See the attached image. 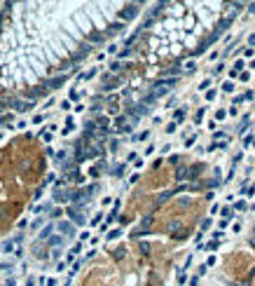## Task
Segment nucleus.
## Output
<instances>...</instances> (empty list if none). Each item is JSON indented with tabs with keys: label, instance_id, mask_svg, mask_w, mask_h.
<instances>
[{
	"label": "nucleus",
	"instance_id": "ddd939ff",
	"mask_svg": "<svg viewBox=\"0 0 255 286\" xmlns=\"http://www.w3.org/2000/svg\"><path fill=\"white\" fill-rule=\"evenodd\" d=\"M222 89H225V92H234V82H232V80H227V82L222 84Z\"/></svg>",
	"mask_w": 255,
	"mask_h": 286
},
{
	"label": "nucleus",
	"instance_id": "2f4dec72",
	"mask_svg": "<svg viewBox=\"0 0 255 286\" xmlns=\"http://www.w3.org/2000/svg\"><path fill=\"white\" fill-rule=\"evenodd\" d=\"M187 286H197V277H194V279H190V284H187Z\"/></svg>",
	"mask_w": 255,
	"mask_h": 286
},
{
	"label": "nucleus",
	"instance_id": "0eeeda50",
	"mask_svg": "<svg viewBox=\"0 0 255 286\" xmlns=\"http://www.w3.org/2000/svg\"><path fill=\"white\" fill-rule=\"evenodd\" d=\"M218 246H220V242H218V239H213V242H208V244H206L204 249H208V251H215Z\"/></svg>",
	"mask_w": 255,
	"mask_h": 286
},
{
	"label": "nucleus",
	"instance_id": "f3484780",
	"mask_svg": "<svg viewBox=\"0 0 255 286\" xmlns=\"http://www.w3.org/2000/svg\"><path fill=\"white\" fill-rule=\"evenodd\" d=\"M208 227H211V218H204V221H201V232L208 230Z\"/></svg>",
	"mask_w": 255,
	"mask_h": 286
},
{
	"label": "nucleus",
	"instance_id": "4be33fe9",
	"mask_svg": "<svg viewBox=\"0 0 255 286\" xmlns=\"http://www.w3.org/2000/svg\"><path fill=\"white\" fill-rule=\"evenodd\" d=\"M239 80H241V82H248V80H250V75L243 70V73H239Z\"/></svg>",
	"mask_w": 255,
	"mask_h": 286
},
{
	"label": "nucleus",
	"instance_id": "f8f14e48",
	"mask_svg": "<svg viewBox=\"0 0 255 286\" xmlns=\"http://www.w3.org/2000/svg\"><path fill=\"white\" fill-rule=\"evenodd\" d=\"M225 117H227V110H218V113H215V120H218V122H222Z\"/></svg>",
	"mask_w": 255,
	"mask_h": 286
},
{
	"label": "nucleus",
	"instance_id": "393cba45",
	"mask_svg": "<svg viewBox=\"0 0 255 286\" xmlns=\"http://www.w3.org/2000/svg\"><path fill=\"white\" fill-rule=\"evenodd\" d=\"M185 281H187V274L180 272V274H178V284H185Z\"/></svg>",
	"mask_w": 255,
	"mask_h": 286
},
{
	"label": "nucleus",
	"instance_id": "cd10ccee",
	"mask_svg": "<svg viewBox=\"0 0 255 286\" xmlns=\"http://www.w3.org/2000/svg\"><path fill=\"white\" fill-rule=\"evenodd\" d=\"M148 136H150V131H140L136 138H138V141H143V138H148Z\"/></svg>",
	"mask_w": 255,
	"mask_h": 286
},
{
	"label": "nucleus",
	"instance_id": "72a5a7b5",
	"mask_svg": "<svg viewBox=\"0 0 255 286\" xmlns=\"http://www.w3.org/2000/svg\"><path fill=\"white\" fill-rule=\"evenodd\" d=\"M253 188H255V185H253Z\"/></svg>",
	"mask_w": 255,
	"mask_h": 286
},
{
	"label": "nucleus",
	"instance_id": "f257e3e1",
	"mask_svg": "<svg viewBox=\"0 0 255 286\" xmlns=\"http://www.w3.org/2000/svg\"><path fill=\"white\" fill-rule=\"evenodd\" d=\"M234 16H236V14H232V16H227V19H222L220 24H218V28H215V31L211 33V35H213V38H215V40H218V38H220V35H222V33L227 31V26H229V24L234 21Z\"/></svg>",
	"mask_w": 255,
	"mask_h": 286
},
{
	"label": "nucleus",
	"instance_id": "20e7f679",
	"mask_svg": "<svg viewBox=\"0 0 255 286\" xmlns=\"http://www.w3.org/2000/svg\"><path fill=\"white\" fill-rule=\"evenodd\" d=\"M59 230H61V232H66V237H70V235H73V225H70V223H59Z\"/></svg>",
	"mask_w": 255,
	"mask_h": 286
},
{
	"label": "nucleus",
	"instance_id": "6e6552de",
	"mask_svg": "<svg viewBox=\"0 0 255 286\" xmlns=\"http://www.w3.org/2000/svg\"><path fill=\"white\" fill-rule=\"evenodd\" d=\"M253 138H255L253 134H248V136H243V148H250V146H253Z\"/></svg>",
	"mask_w": 255,
	"mask_h": 286
},
{
	"label": "nucleus",
	"instance_id": "9b49d317",
	"mask_svg": "<svg viewBox=\"0 0 255 286\" xmlns=\"http://www.w3.org/2000/svg\"><path fill=\"white\" fill-rule=\"evenodd\" d=\"M199 89H201V92H206V89H211V78H206L201 84H199Z\"/></svg>",
	"mask_w": 255,
	"mask_h": 286
},
{
	"label": "nucleus",
	"instance_id": "6ab92c4d",
	"mask_svg": "<svg viewBox=\"0 0 255 286\" xmlns=\"http://www.w3.org/2000/svg\"><path fill=\"white\" fill-rule=\"evenodd\" d=\"M176 129H178V124H176V122H171V124H166V131H169V134H173Z\"/></svg>",
	"mask_w": 255,
	"mask_h": 286
},
{
	"label": "nucleus",
	"instance_id": "c85d7f7f",
	"mask_svg": "<svg viewBox=\"0 0 255 286\" xmlns=\"http://www.w3.org/2000/svg\"><path fill=\"white\" fill-rule=\"evenodd\" d=\"M101 216H103V213H96V216L92 218V225H96V223H101Z\"/></svg>",
	"mask_w": 255,
	"mask_h": 286
},
{
	"label": "nucleus",
	"instance_id": "412c9836",
	"mask_svg": "<svg viewBox=\"0 0 255 286\" xmlns=\"http://www.w3.org/2000/svg\"><path fill=\"white\" fill-rule=\"evenodd\" d=\"M49 232H52V225H47V227L42 230V235H40V237H42V239H47V237H49Z\"/></svg>",
	"mask_w": 255,
	"mask_h": 286
},
{
	"label": "nucleus",
	"instance_id": "39448f33",
	"mask_svg": "<svg viewBox=\"0 0 255 286\" xmlns=\"http://www.w3.org/2000/svg\"><path fill=\"white\" fill-rule=\"evenodd\" d=\"M248 127H250V117H248V115H243V122H241V127H239V134H243Z\"/></svg>",
	"mask_w": 255,
	"mask_h": 286
},
{
	"label": "nucleus",
	"instance_id": "473e14b6",
	"mask_svg": "<svg viewBox=\"0 0 255 286\" xmlns=\"http://www.w3.org/2000/svg\"><path fill=\"white\" fill-rule=\"evenodd\" d=\"M250 66H253V68H255V61H253V63H250Z\"/></svg>",
	"mask_w": 255,
	"mask_h": 286
},
{
	"label": "nucleus",
	"instance_id": "9d476101",
	"mask_svg": "<svg viewBox=\"0 0 255 286\" xmlns=\"http://www.w3.org/2000/svg\"><path fill=\"white\" fill-rule=\"evenodd\" d=\"M63 80H66L63 75H61V78H54V80L49 82V87H61V82H63Z\"/></svg>",
	"mask_w": 255,
	"mask_h": 286
},
{
	"label": "nucleus",
	"instance_id": "2eb2a0df",
	"mask_svg": "<svg viewBox=\"0 0 255 286\" xmlns=\"http://www.w3.org/2000/svg\"><path fill=\"white\" fill-rule=\"evenodd\" d=\"M12 249H14V242H5V244H3V251H5V253H9Z\"/></svg>",
	"mask_w": 255,
	"mask_h": 286
},
{
	"label": "nucleus",
	"instance_id": "f03ea898",
	"mask_svg": "<svg viewBox=\"0 0 255 286\" xmlns=\"http://www.w3.org/2000/svg\"><path fill=\"white\" fill-rule=\"evenodd\" d=\"M243 66H246V63H243V61L239 59V61L234 63V68L229 70V78H232V80H236V78H239V73H243Z\"/></svg>",
	"mask_w": 255,
	"mask_h": 286
},
{
	"label": "nucleus",
	"instance_id": "7ed1b4c3",
	"mask_svg": "<svg viewBox=\"0 0 255 286\" xmlns=\"http://www.w3.org/2000/svg\"><path fill=\"white\" fill-rule=\"evenodd\" d=\"M185 113H187L185 108H178V110L173 113V120H176V124H180V122H183V120H185Z\"/></svg>",
	"mask_w": 255,
	"mask_h": 286
},
{
	"label": "nucleus",
	"instance_id": "bb28decb",
	"mask_svg": "<svg viewBox=\"0 0 255 286\" xmlns=\"http://www.w3.org/2000/svg\"><path fill=\"white\" fill-rule=\"evenodd\" d=\"M241 159H243V153H239V155H236V157H234V164H232V167H236V164H239V162H241Z\"/></svg>",
	"mask_w": 255,
	"mask_h": 286
},
{
	"label": "nucleus",
	"instance_id": "4468645a",
	"mask_svg": "<svg viewBox=\"0 0 255 286\" xmlns=\"http://www.w3.org/2000/svg\"><path fill=\"white\" fill-rule=\"evenodd\" d=\"M229 216H232V209L225 206V209H222V221H229Z\"/></svg>",
	"mask_w": 255,
	"mask_h": 286
},
{
	"label": "nucleus",
	"instance_id": "aec40b11",
	"mask_svg": "<svg viewBox=\"0 0 255 286\" xmlns=\"http://www.w3.org/2000/svg\"><path fill=\"white\" fill-rule=\"evenodd\" d=\"M194 141H197V136H187V141H185V146H187V148H192V146H194Z\"/></svg>",
	"mask_w": 255,
	"mask_h": 286
},
{
	"label": "nucleus",
	"instance_id": "7c9ffc66",
	"mask_svg": "<svg viewBox=\"0 0 255 286\" xmlns=\"http://www.w3.org/2000/svg\"><path fill=\"white\" fill-rule=\"evenodd\" d=\"M248 45H250V49L255 47V35H250V38H248Z\"/></svg>",
	"mask_w": 255,
	"mask_h": 286
},
{
	"label": "nucleus",
	"instance_id": "c756f323",
	"mask_svg": "<svg viewBox=\"0 0 255 286\" xmlns=\"http://www.w3.org/2000/svg\"><path fill=\"white\" fill-rule=\"evenodd\" d=\"M232 232H241V223H234L232 225Z\"/></svg>",
	"mask_w": 255,
	"mask_h": 286
},
{
	"label": "nucleus",
	"instance_id": "1a4fd4ad",
	"mask_svg": "<svg viewBox=\"0 0 255 286\" xmlns=\"http://www.w3.org/2000/svg\"><path fill=\"white\" fill-rule=\"evenodd\" d=\"M204 113H206V108H199V110H197V117H194V122H197V124L204 120Z\"/></svg>",
	"mask_w": 255,
	"mask_h": 286
},
{
	"label": "nucleus",
	"instance_id": "b1692460",
	"mask_svg": "<svg viewBox=\"0 0 255 286\" xmlns=\"http://www.w3.org/2000/svg\"><path fill=\"white\" fill-rule=\"evenodd\" d=\"M119 235H122V230H113L110 235H108V239H115V237H119Z\"/></svg>",
	"mask_w": 255,
	"mask_h": 286
},
{
	"label": "nucleus",
	"instance_id": "a211bd4d",
	"mask_svg": "<svg viewBox=\"0 0 255 286\" xmlns=\"http://www.w3.org/2000/svg\"><path fill=\"white\" fill-rule=\"evenodd\" d=\"M122 16H124V19H131V16H136V10H126Z\"/></svg>",
	"mask_w": 255,
	"mask_h": 286
},
{
	"label": "nucleus",
	"instance_id": "a878e982",
	"mask_svg": "<svg viewBox=\"0 0 255 286\" xmlns=\"http://www.w3.org/2000/svg\"><path fill=\"white\" fill-rule=\"evenodd\" d=\"M211 265H215V256H213V253H211L208 260H206V267H211Z\"/></svg>",
	"mask_w": 255,
	"mask_h": 286
},
{
	"label": "nucleus",
	"instance_id": "5701e85b",
	"mask_svg": "<svg viewBox=\"0 0 255 286\" xmlns=\"http://www.w3.org/2000/svg\"><path fill=\"white\" fill-rule=\"evenodd\" d=\"M243 96V101H250V99H255V92H246V94H241Z\"/></svg>",
	"mask_w": 255,
	"mask_h": 286
},
{
	"label": "nucleus",
	"instance_id": "dca6fc26",
	"mask_svg": "<svg viewBox=\"0 0 255 286\" xmlns=\"http://www.w3.org/2000/svg\"><path fill=\"white\" fill-rule=\"evenodd\" d=\"M215 99V89H206V101H213Z\"/></svg>",
	"mask_w": 255,
	"mask_h": 286
},
{
	"label": "nucleus",
	"instance_id": "423d86ee",
	"mask_svg": "<svg viewBox=\"0 0 255 286\" xmlns=\"http://www.w3.org/2000/svg\"><path fill=\"white\" fill-rule=\"evenodd\" d=\"M234 209H236V211H246V209H248V204H246L243 200H236V202H234Z\"/></svg>",
	"mask_w": 255,
	"mask_h": 286
}]
</instances>
